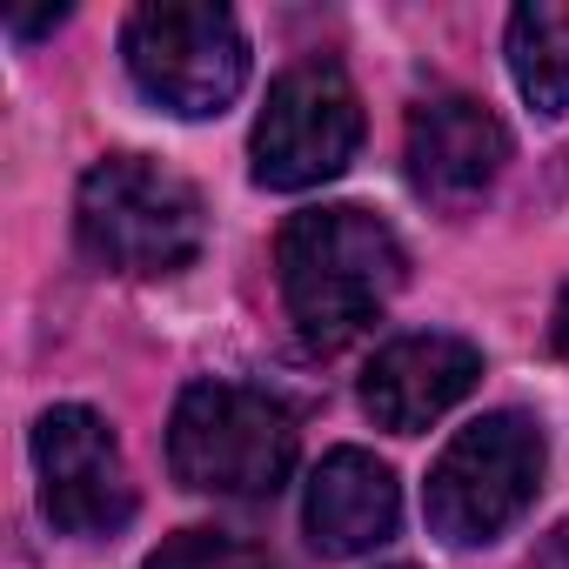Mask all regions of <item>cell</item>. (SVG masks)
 I'll use <instances>...</instances> for the list:
<instances>
[{
	"instance_id": "cell-1",
	"label": "cell",
	"mask_w": 569,
	"mask_h": 569,
	"mask_svg": "<svg viewBox=\"0 0 569 569\" xmlns=\"http://www.w3.org/2000/svg\"><path fill=\"white\" fill-rule=\"evenodd\" d=\"M274 268H281V302H289V322L302 329V342L342 349L402 289V241L389 234L382 214L356 201L302 208L274 241Z\"/></svg>"
},
{
	"instance_id": "cell-2",
	"label": "cell",
	"mask_w": 569,
	"mask_h": 569,
	"mask_svg": "<svg viewBox=\"0 0 569 569\" xmlns=\"http://www.w3.org/2000/svg\"><path fill=\"white\" fill-rule=\"evenodd\" d=\"M302 449L296 409L248 382H194L168 422V469L201 496L261 502L289 482Z\"/></svg>"
},
{
	"instance_id": "cell-3",
	"label": "cell",
	"mask_w": 569,
	"mask_h": 569,
	"mask_svg": "<svg viewBox=\"0 0 569 569\" xmlns=\"http://www.w3.org/2000/svg\"><path fill=\"white\" fill-rule=\"evenodd\" d=\"M201 194L148 161V154H108L81 174L74 194V241L108 274H174L201 254Z\"/></svg>"
},
{
	"instance_id": "cell-4",
	"label": "cell",
	"mask_w": 569,
	"mask_h": 569,
	"mask_svg": "<svg viewBox=\"0 0 569 569\" xmlns=\"http://www.w3.org/2000/svg\"><path fill=\"white\" fill-rule=\"evenodd\" d=\"M542 429L516 409H496L482 422H469L429 469V496L422 516L449 549H476L496 542L542 489Z\"/></svg>"
},
{
	"instance_id": "cell-5",
	"label": "cell",
	"mask_w": 569,
	"mask_h": 569,
	"mask_svg": "<svg viewBox=\"0 0 569 569\" xmlns=\"http://www.w3.org/2000/svg\"><path fill=\"white\" fill-rule=\"evenodd\" d=\"M121 54L134 88L181 121H208L248 88L241 21L228 8H208V0H148V8H134Z\"/></svg>"
},
{
	"instance_id": "cell-6",
	"label": "cell",
	"mask_w": 569,
	"mask_h": 569,
	"mask_svg": "<svg viewBox=\"0 0 569 569\" xmlns=\"http://www.w3.org/2000/svg\"><path fill=\"white\" fill-rule=\"evenodd\" d=\"M362 148V101L336 61H302L268 88V108L254 121V181L274 194H302L336 181Z\"/></svg>"
},
{
	"instance_id": "cell-7",
	"label": "cell",
	"mask_w": 569,
	"mask_h": 569,
	"mask_svg": "<svg viewBox=\"0 0 569 569\" xmlns=\"http://www.w3.org/2000/svg\"><path fill=\"white\" fill-rule=\"evenodd\" d=\"M34 469H41V509L61 536H114L134 516L121 442L81 402H61L34 422Z\"/></svg>"
},
{
	"instance_id": "cell-8",
	"label": "cell",
	"mask_w": 569,
	"mask_h": 569,
	"mask_svg": "<svg viewBox=\"0 0 569 569\" xmlns=\"http://www.w3.org/2000/svg\"><path fill=\"white\" fill-rule=\"evenodd\" d=\"M402 161H409V188L429 208L462 214V208H476L496 188V174L509 161V134H502V121L476 94H429L409 114Z\"/></svg>"
},
{
	"instance_id": "cell-9",
	"label": "cell",
	"mask_w": 569,
	"mask_h": 569,
	"mask_svg": "<svg viewBox=\"0 0 569 569\" xmlns=\"http://www.w3.org/2000/svg\"><path fill=\"white\" fill-rule=\"evenodd\" d=\"M482 382V349L462 336H396L389 349H376V362L362 369V409L396 429V436H422L429 422H442L469 389Z\"/></svg>"
},
{
	"instance_id": "cell-10",
	"label": "cell",
	"mask_w": 569,
	"mask_h": 569,
	"mask_svg": "<svg viewBox=\"0 0 569 569\" xmlns=\"http://www.w3.org/2000/svg\"><path fill=\"white\" fill-rule=\"evenodd\" d=\"M309 542L322 556H369L376 542L396 536L402 522V489L389 476V462H376L369 449H336L322 456V469L309 476V502H302Z\"/></svg>"
},
{
	"instance_id": "cell-11",
	"label": "cell",
	"mask_w": 569,
	"mask_h": 569,
	"mask_svg": "<svg viewBox=\"0 0 569 569\" xmlns=\"http://www.w3.org/2000/svg\"><path fill=\"white\" fill-rule=\"evenodd\" d=\"M509 74L542 121L569 114V0H529L509 14Z\"/></svg>"
},
{
	"instance_id": "cell-12",
	"label": "cell",
	"mask_w": 569,
	"mask_h": 569,
	"mask_svg": "<svg viewBox=\"0 0 569 569\" xmlns=\"http://www.w3.org/2000/svg\"><path fill=\"white\" fill-rule=\"evenodd\" d=\"M148 569H281L261 542H248V536H228V529H181V536H168L154 556H148Z\"/></svg>"
},
{
	"instance_id": "cell-13",
	"label": "cell",
	"mask_w": 569,
	"mask_h": 569,
	"mask_svg": "<svg viewBox=\"0 0 569 569\" xmlns=\"http://www.w3.org/2000/svg\"><path fill=\"white\" fill-rule=\"evenodd\" d=\"M529 569H569V522H562V529L549 536V549H542V556H536Z\"/></svg>"
},
{
	"instance_id": "cell-14",
	"label": "cell",
	"mask_w": 569,
	"mask_h": 569,
	"mask_svg": "<svg viewBox=\"0 0 569 569\" xmlns=\"http://www.w3.org/2000/svg\"><path fill=\"white\" fill-rule=\"evenodd\" d=\"M549 349L569 356V289H562V302H556V316H549Z\"/></svg>"
}]
</instances>
